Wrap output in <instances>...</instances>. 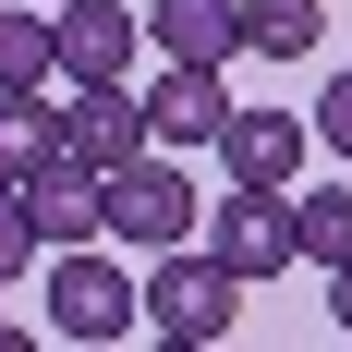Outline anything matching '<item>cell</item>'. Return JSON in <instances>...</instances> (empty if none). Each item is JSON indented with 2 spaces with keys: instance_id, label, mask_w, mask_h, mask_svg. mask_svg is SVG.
I'll use <instances>...</instances> for the list:
<instances>
[{
  "instance_id": "cell-17",
  "label": "cell",
  "mask_w": 352,
  "mask_h": 352,
  "mask_svg": "<svg viewBox=\"0 0 352 352\" xmlns=\"http://www.w3.org/2000/svg\"><path fill=\"white\" fill-rule=\"evenodd\" d=\"M328 316H340V340H352V267H328Z\"/></svg>"
},
{
  "instance_id": "cell-6",
  "label": "cell",
  "mask_w": 352,
  "mask_h": 352,
  "mask_svg": "<svg viewBox=\"0 0 352 352\" xmlns=\"http://www.w3.org/2000/svg\"><path fill=\"white\" fill-rule=\"evenodd\" d=\"M61 85H134V36L146 12H109V0H61Z\"/></svg>"
},
{
  "instance_id": "cell-5",
  "label": "cell",
  "mask_w": 352,
  "mask_h": 352,
  "mask_svg": "<svg viewBox=\"0 0 352 352\" xmlns=\"http://www.w3.org/2000/svg\"><path fill=\"white\" fill-rule=\"evenodd\" d=\"M219 158H231V182H304V158H316V122L304 109H231L219 122Z\"/></svg>"
},
{
  "instance_id": "cell-4",
  "label": "cell",
  "mask_w": 352,
  "mask_h": 352,
  "mask_svg": "<svg viewBox=\"0 0 352 352\" xmlns=\"http://www.w3.org/2000/svg\"><path fill=\"white\" fill-rule=\"evenodd\" d=\"M207 255L231 267V280H280V267H304L292 195H280V182H231V195L207 207Z\"/></svg>"
},
{
  "instance_id": "cell-15",
  "label": "cell",
  "mask_w": 352,
  "mask_h": 352,
  "mask_svg": "<svg viewBox=\"0 0 352 352\" xmlns=\"http://www.w3.org/2000/svg\"><path fill=\"white\" fill-rule=\"evenodd\" d=\"M25 255H36V219H25V182L0 170V292L25 280Z\"/></svg>"
},
{
  "instance_id": "cell-9",
  "label": "cell",
  "mask_w": 352,
  "mask_h": 352,
  "mask_svg": "<svg viewBox=\"0 0 352 352\" xmlns=\"http://www.w3.org/2000/svg\"><path fill=\"white\" fill-rule=\"evenodd\" d=\"M219 122H231V85H219V61H170L158 85H146V134L170 146H219Z\"/></svg>"
},
{
  "instance_id": "cell-14",
  "label": "cell",
  "mask_w": 352,
  "mask_h": 352,
  "mask_svg": "<svg viewBox=\"0 0 352 352\" xmlns=\"http://www.w3.org/2000/svg\"><path fill=\"white\" fill-rule=\"evenodd\" d=\"M292 231H304V267H352V182L292 195Z\"/></svg>"
},
{
  "instance_id": "cell-16",
  "label": "cell",
  "mask_w": 352,
  "mask_h": 352,
  "mask_svg": "<svg viewBox=\"0 0 352 352\" xmlns=\"http://www.w3.org/2000/svg\"><path fill=\"white\" fill-rule=\"evenodd\" d=\"M316 134H328V146L352 158V73H328V109H316Z\"/></svg>"
},
{
  "instance_id": "cell-3",
  "label": "cell",
  "mask_w": 352,
  "mask_h": 352,
  "mask_svg": "<svg viewBox=\"0 0 352 352\" xmlns=\"http://www.w3.org/2000/svg\"><path fill=\"white\" fill-rule=\"evenodd\" d=\"M207 231V207H195V182L170 170V146H146V158H122L109 170V243H134V255H170Z\"/></svg>"
},
{
  "instance_id": "cell-2",
  "label": "cell",
  "mask_w": 352,
  "mask_h": 352,
  "mask_svg": "<svg viewBox=\"0 0 352 352\" xmlns=\"http://www.w3.org/2000/svg\"><path fill=\"white\" fill-rule=\"evenodd\" d=\"M134 316H146L134 267H109L98 243H61V267H49V328L85 340V352H109V340H134Z\"/></svg>"
},
{
  "instance_id": "cell-8",
  "label": "cell",
  "mask_w": 352,
  "mask_h": 352,
  "mask_svg": "<svg viewBox=\"0 0 352 352\" xmlns=\"http://www.w3.org/2000/svg\"><path fill=\"white\" fill-rule=\"evenodd\" d=\"M25 219H36V243H49V255H61V243H98V231H109V170H85V158L25 170Z\"/></svg>"
},
{
  "instance_id": "cell-11",
  "label": "cell",
  "mask_w": 352,
  "mask_h": 352,
  "mask_svg": "<svg viewBox=\"0 0 352 352\" xmlns=\"http://www.w3.org/2000/svg\"><path fill=\"white\" fill-rule=\"evenodd\" d=\"M61 158V109H49V85H0V170L25 182Z\"/></svg>"
},
{
  "instance_id": "cell-1",
  "label": "cell",
  "mask_w": 352,
  "mask_h": 352,
  "mask_svg": "<svg viewBox=\"0 0 352 352\" xmlns=\"http://www.w3.org/2000/svg\"><path fill=\"white\" fill-rule=\"evenodd\" d=\"M255 280H231L207 243H170V255H146V328L170 352H207V340H231V304H243Z\"/></svg>"
},
{
  "instance_id": "cell-7",
  "label": "cell",
  "mask_w": 352,
  "mask_h": 352,
  "mask_svg": "<svg viewBox=\"0 0 352 352\" xmlns=\"http://www.w3.org/2000/svg\"><path fill=\"white\" fill-rule=\"evenodd\" d=\"M146 98L134 85H73V109H61V158H85V170H122V158H146Z\"/></svg>"
},
{
  "instance_id": "cell-13",
  "label": "cell",
  "mask_w": 352,
  "mask_h": 352,
  "mask_svg": "<svg viewBox=\"0 0 352 352\" xmlns=\"http://www.w3.org/2000/svg\"><path fill=\"white\" fill-rule=\"evenodd\" d=\"M0 85H61V25L0 0Z\"/></svg>"
},
{
  "instance_id": "cell-12",
  "label": "cell",
  "mask_w": 352,
  "mask_h": 352,
  "mask_svg": "<svg viewBox=\"0 0 352 352\" xmlns=\"http://www.w3.org/2000/svg\"><path fill=\"white\" fill-rule=\"evenodd\" d=\"M328 36V0H243V49H267V61H316Z\"/></svg>"
},
{
  "instance_id": "cell-10",
  "label": "cell",
  "mask_w": 352,
  "mask_h": 352,
  "mask_svg": "<svg viewBox=\"0 0 352 352\" xmlns=\"http://www.w3.org/2000/svg\"><path fill=\"white\" fill-rule=\"evenodd\" d=\"M146 36H158V61H231L243 49V0H158Z\"/></svg>"
}]
</instances>
